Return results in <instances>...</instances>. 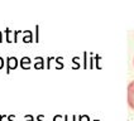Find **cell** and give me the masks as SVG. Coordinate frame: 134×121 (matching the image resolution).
Masks as SVG:
<instances>
[{
	"instance_id": "6da1fadb",
	"label": "cell",
	"mask_w": 134,
	"mask_h": 121,
	"mask_svg": "<svg viewBox=\"0 0 134 121\" xmlns=\"http://www.w3.org/2000/svg\"><path fill=\"white\" fill-rule=\"evenodd\" d=\"M128 105L134 110V80L128 84Z\"/></svg>"
},
{
	"instance_id": "7a4b0ae2",
	"label": "cell",
	"mask_w": 134,
	"mask_h": 121,
	"mask_svg": "<svg viewBox=\"0 0 134 121\" xmlns=\"http://www.w3.org/2000/svg\"><path fill=\"white\" fill-rule=\"evenodd\" d=\"M18 64H19V60L16 57H8L7 58V73L9 75L10 73V71H13L15 68L18 67Z\"/></svg>"
},
{
	"instance_id": "3957f363",
	"label": "cell",
	"mask_w": 134,
	"mask_h": 121,
	"mask_svg": "<svg viewBox=\"0 0 134 121\" xmlns=\"http://www.w3.org/2000/svg\"><path fill=\"white\" fill-rule=\"evenodd\" d=\"M30 63H32V59L29 57H23L22 59L19 60V64L23 69H29L30 68Z\"/></svg>"
},
{
	"instance_id": "277c9868",
	"label": "cell",
	"mask_w": 134,
	"mask_h": 121,
	"mask_svg": "<svg viewBox=\"0 0 134 121\" xmlns=\"http://www.w3.org/2000/svg\"><path fill=\"white\" fill-rule=\"evenodd\" d=\"M36 64H34V68L36 69H42V68H44V66H43V58H41V57H37L36 58Z\"/></svg>"
},
{
	"instance_id": "5b68a950",
	"label": "cell",
	"mask_w": 134,
	"mask_h": 121,
	"mask_svg": "<svg viewBox=\"0 0 134 121\" xmlns=\"http://www.w3.org/2000/svg\"><path fill=\"white\" fill-rule=\"evenodd\" d=\"M25 37L23 38V42L24 43H30V42H33V38H32V32L30 30H25Z\"/></svg>"
},
{
	"instance_id": "8992f818",
	"label": "cell",
	"mask_w": 134,
	"mask_h": 121,
	"mask_svg": "<svg viewBox=\"0 0 134 121\" xmlns=\"http://www.w3.org/2000/svg\"><path fill=\"white\" fill-rule=\"evenodd\" d=\"M5 33H7V42L8 43H12V42H13V40H12V37H10L12 30L9 29V28H7V29H5Z\"/></svg>"
},
{
	"instance_id": "52a82bcc",
	"label": "cell",
	"mask_w": 134,
	"mask_h": 121,
	"mask_svg": "<svg viewBox=\"0 0 134 121\" xmlns=\"http://www.w3.org/2000/svg\"><path fill=\"white\" fill-rule=\"evenodd\" d=\"M4 62L5 60L3 59V57H0V69H3V67H4Z\"/></svg>"
},
{
	"instance_id": "ba28073f",
	"label": "cell",
	"mask_w": 134,
	"mask_h": 121,
	"mask_svg": "<svg viewBox=\"0 0 134 121\" xmlns=\"http://www.w3.org/2000/svg\"><path fill=\"white\" fill-rule=\"evenodd\" d=\"M25 119L29 121H33V116H32V115H25Z\"/></svg>"
},
{
	"instance_id": "9c48e42d",
	"label": "cell",
	"mask_w": 134,
	"mask_h": 121,
	"mask_svg": "<svg viewBox=\"0 0 134 121\" xmlns=\"http://www.w3.org/2000/svg\"><path fill=\"white\" fill-rule=\"evenodd\" d=\"M14 117H15L14 115H10V116H8V120H9V121H13V120H14Z\"/></svg>"
},
{
	"instance_id": "30bf717a",
	"label": "cell",
	"mask_w": 134,
	"mask_h": 121,
	"mask_svg": "<svg viewBox=\"0 0 134 121\" xmlns=\"http://www.w3.org/2000/svg\"><path fill=\"white\" fill-rule=\"evenodd\" d=\"M0 42H3V33L0 32Z\"/></svg>"
}]
</instances>
